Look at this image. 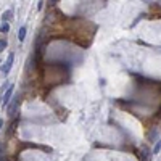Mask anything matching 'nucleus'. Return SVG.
Returning <instances> with one entry per match:
<instances>
[{
	"mask_svg": "<svg viewBox=\"0 0 161 161\" xmlns=\"http://www.w3.org/2000/svg\"><path fill=\"white\" fill-rule=\"evenodd\" d=\"M19 99H21L19 95L13 97V99L10 100V105H6V116H8L10 119H13V118L16 116V113H18V107H19Z\"/></svg>",
	"mask_w": 161,
	"mask_h": 161,
	"instance_id": "f257e3e1",
	"label": "nucleus"
},
{
	"mask_svg": "<svg viewBox=\"0 0 161 161\" xmlns=\"http://www.w3.org/2000/svg\"><path fill=\"white\" fill-rule=\"evenodd\" d=\"M13 61H15V53L11 52V53L8 55V58H6V63L2 66V74H3V76H6V74L10 73V69H11V66H13Z\"/></svg>",
	"mask_w": 161,
	"mask_h": 161,
	"instance_id": "f03ea898",
	"label": "nucleus"
},
{
	"mask_svg": "<svg viewBox=\"0 0 161 161\" xmlns=\"http://www.w3.org/2000/svg\"><path fill=\"white\" fill-rule=\"evenodd\" d=\"M13 84H10V89L5 92V95H3V100H2V103H3V107H6V105L10 103V100H11V95H13Z\"/></svg>",
	"mask_w": 161,
	"mask_h": 161,
	"instance_id": "7ed1b4c3",
	"label": "nucleus"
},
{
	"mask_svg": "<svg viewBox=\"0 0 161 161\" xmlns=\"http://www.w3.org/2000/svg\"><path fill=\"white\" fill-rule=\"evenodd\" d=\"M26 32H27V29H26L24 26H21L19 31H18V40H19V42H23V40L26 39Z\"/></svg>",
	"mask_w": 161,
	"mask_h": 161,
	"instance_id": "20e7f679",
	"label": "nucleus"
},
{
	"mask_svg": "<svg viewBox=\"0 0 161 161\" xmlns=\"http://www.w3.org/2000/svg\"><path fill=\"white\" fill-rule=\"evenodd\" d=\"M13 18V10H6L3 15H2V21H8Z\"/></svg>",
	"mask_w": 161,
	"mask_h": 161,
	"instance_id": "39448f33",
	"label": "nucleus"
},
{
	"mask_svg": "<svg viewBox=\"0 0 161 161\" xmlns=\"http://www.w3.org/2000/svg\"><path fill=\"white\" fill-rule=\"evenodd\" d=\"M8 31H10V24L6 23V21H3V23L0 24V32L5 34V32H8Z\"/></svg>",
	"mask_w": 161,
	"mask_h": 161,
	"instance_id": "423d86ee",
	"label": "nucleus"
},
{
	"mask_svg": "<svg viewBox=\"0 0 161 161\" xmlns=\"http://www.w3.org/2000/svg\"><path fill=\"white\" fill-rule=\"evenodd\" d=\"M159 150H161V139H159V140L155 143V147H153V155H158V153H159Z\"/></svg>",
	"mask_w": 161,
	"mask_h": 161,
	"instance_id": "0eeeda50",
	"label": "nucleus"
},
{
	"mask_svg": "<svg viewBox=\"0 0 161 161\" xmlns=\"http://www.w3.org/2000/svg\"><path fill=\"white\" fill-rule=\"evenodd\" d=\"M142 156H143V159H147V158L150 156V151H148L147 147H142Z\"/></svg>",
	"mask_w": 161,
	"mask_h": 161,
	"instance_id": "6e6552de",
	"label": "nucleus"
},
{
	"mask_svg": "<svg viewBox=\"0 0 161 161\" xmlns=\"http://www.w3.org/2000/svg\"><path fill=\"white\" fill-rule=\"evenodd\" d=\"M6 45H8V42H6L5 39H0V52H3L6 48Z\"/></svg>",
	"mask_w": 161,
	"mask_h": 161,
	"instance_id": "1a4fd4ad",
	"label": "nucleus"
},
{
	"mask_svg": "<svg viewBox=\"0 0 161 161\" xmlns=\"http://www.w3.org/2000/svg\"><path fill=\"white\" fill-rule=\"evenodd\" d=\"M42 8H44V2H42V0H40V2L37 3V10H42Z\"/></svg>",
	"mask_w": 161,
	"mask_h": 161,
	"instance_id": "9d476101",
	"label": "nucleus"
},
{
	"mask_svg": "<svg viewBox=\"0 0 161 161\" xmlns=\"http://www.w3.org/2000/svg\"><path fill=\"white\" fill-rule=\"evenodd\" d=\"M2 159H3V150L0 148V161H2Z\"/></svg>",
	"mask_w": 161,
	"mask_h": 161,
	"instance_id": "9b49d317",
	"label": "nucleus"
},
{
	"mask_svg": "<svg viewBox=\"0 0 161 161\" xmlns=\"http://www.w3.org/2000/svg\"><path fill=\"white\" fill-rule=\"evenodd\" d=\"M58 2V0H48V3H50V5H53V3H57Z\"/></svg>",
	"mask_w": 161,
	"mask_h": 161,
	"instance_id": "f8f14e48",
	"label": "nucleus"
},
{
	"mask_svg": "<svg viewBox=\"0 0 161 161\" xmlns=\"http://www.w3.org/2000/svg\"><path fill=\"white\" fill-rule=\"evenodd\" d=\"M2 126H3V119H0V129H2Z\"/></svg>",
	"mask_w": 161,
	"mask_h": 161,
	"instance_id": "ddd939ff",
	"label": "nucleus"
},
{
	"mask_svg": "<svg viewBox=\"0 0 161 161\" xmlns=\"http://www.w3.org/2000/svg\"><path fill=\"white\" fill-rule=\"evenodd\" d=\"M0 61H2V60H0Z\"/></svg>",
	"mask_w": 161,
	"mask_h": 161,
	"instance_id": "4468645a",
	"label": "nucleus"
}]
</instances>
